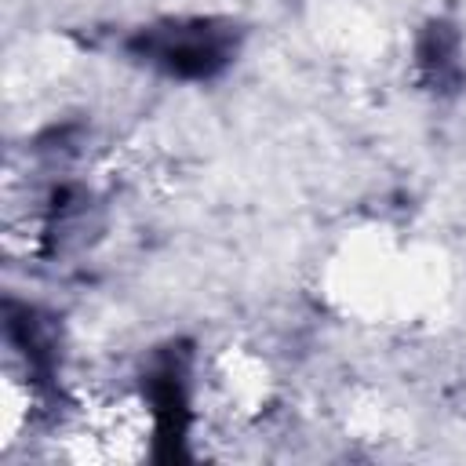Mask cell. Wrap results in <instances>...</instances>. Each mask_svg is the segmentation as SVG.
Here are the masks:
<instances>
[{"mask_svg": "<svg viewBox=\"0 0 466 466\" xmlns=\"http://www.w3.org/2000/svg\"><path fill=\"white\" fill-rule=\"evenodd\" d=\"M127 51L175 80H211L237 55V33L215 18H167L142 25Z\"/></svg>", "mask_w": 466, "mask_h": 466, "instance_id": "1", "label": "cell"}, {"mask_svg": "<svg viewBox=\"0 0 466 466\" xmlns=\"http://www.w3.org/2000/svg\"><path fill=\"white\" fill-rule=\"evenodd\" d=\"M146 411L153 419V441L164 459H178L189 433V379L186 353L164 350L146 375Z\"/></svg>", "mask_w": 466, "mask_h": 466, "instance_id": "2", "label": "cell"}, {"mask_svg": "<svg viewBox=\"0 0 466 466\" xmlns=\"http://www.w3.org/2000/svg\"><path fill=\"white\" fill-rule=\"evenodd\" d=\"M415 69L419 80L437 91V95H451L462 87L466 80V66H462V40L459 29L451 22H430L419 40H415Z\"/></svg>", "mask_w": 466, "mask_h": 466, "instance_id": "3", "label": "cell"}]
</instances>
